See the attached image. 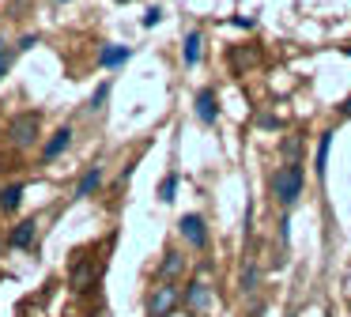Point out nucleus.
I'll list each match as a JSON object with an SVG mask.
<instances>
[{"label":"nucleus","mask_w":351,"mask_h":317,"mask_svg":"<svg viewBox=\"0 0 351 317\" xmlns=\"http://www.w3.org/2000/svg\"><path fill=\"white\" fill-rule=\"evenodd\" d=\"M268 189H272V200L280 204L283 211H291V208L298 204V196H302V189H306V170H302V163H283V166H276Z\"/></svg>","instance_id":"nucleus-1"},{"label":"nucleus","mask_w":351,"mask_h":317,"mask_svg":"<svg viewBox=\"0 0 351 317\" xmlns=\"http://www.w3.org/2000/svg\"><path fill=\"white\" fill-rule=\"evenodd\" d=\"M189 272H193L189 249L167 246L159 257V264H155V283H189Z\"/></svg>","instance_id":"nucleus-2"},{"label":"nucleus","mask_w":351,"mask_h":317,"mask_svg":"<svg viewBox=\"0 0 351 317\" xmlns=\"http://www.w3.org/2000/svg\"><path fill=\"white\" fill-rule=\"evenodd\" d=\"M182 309V287L178 283H152L144 294V317H174Z\"/></svg>","instance_id":"nucleus-3"},{"label":"nucleus","mask_w":351,"mask_h":317,"mask_svg":"<svg viewBox=\"0 0 351 317\" xmlns=\"http://www.w3.org/2000/svg\"><path fill=\"white\" fill-rule=\"evenodd\" d=\"M182 306H185V314H189V317H208V314H212V306H215L212 279L193 276L189 283L182 287Z\"/></svg>","instance_id":"nucleus-4"},{"label":"nucleus","mask_w":351,"mask_h":317,"mask_svg":"<svg viewBox=\"0 0 351 317\" xmlns=\"http://www.w3.org/2000/svg\"><path fill=\"white\" fill-rule=\"evenodd\" d=\"M178 238L185 242V249H193V253H204L208 246H212V234H208V219L200 215V211H185V215H178Z\"/></svg>","instance_id":"nucleus-5"},{"label":"nucleus","mask_w":351,"mask_h":317,"mask_svg":"<svg viewBox=\"0 0 351 317\" xmlns=\"http://www.w3.org/2000/svg\"><path fill=\"white\" fill-rule=\"evenodd\" d=\"M38 128H42V113H38V110L16 113V117L8 121V140H12V148H19V151L34 148V143H38Z\"/></svg>","instance_id":"nucleus-6"},{"label":"nucleus","mask_w":351,"mask_h":317,"mask_svg":"<svg viewBox=\"0 0 351 317\" xmlns=\"http://www.w3.org/2000/svg\"><path fill=\"white\" fill-rule=\"evenodd\" d=\"M99 276H102V264H95V257H87V253H76V257H72V264H69V291L72 294L95 291Z\"/></svg>","instance_id":"nucleus-7"},{"label":"nucleus","mask_w":351,"mask_h":317,"mask_svg":"<svg viewBox=\"0 0 351 317\" xmlns=\"http://www.w3.org/2000/svg\"><path fill=\"white\" fill-rule=\"evenodd\" d=\"M38 246V219H23V223L12 226L8 234V249H23V253H31V249Z\"/></svg>","instance_id":"nucleus-8"},{"label":"nucleus","mask_w":351,"mask_h":317,"mask_svg":"<svg viewBox=\"0 0 351 317\" xmlns=\"http://www.w3.org/2000/svg\"><path fill=\"white\" fill-rule=\"evenodd\" d=\"M72 136H76V132H72V125H61V128H57V132L49 136L46 143H42V163H53V158H61L64 151L72 148Z\"/></svg>","instance_id":"nucleus-9"},{"label":"nucleus","mask_w":351,"mask_h":317,"mask_svg":"<svg viewBox=\"0 0 351 317\" xmlns=\"http://www.w3.org/2000/svg\"><path fill=\"white\" fill-rule=\"evenodd\" d=\"M193 106H197L200 125H215V121H219V95H215V87H200Z\"/></svg>","instance_id":"nucleus-10"},{"label":"nucleus","mask_w":351,"mask_h":317,"mask_svg":"<svg viewBox=\"0 0 351 317\" xmlns=\"http://www.w3.org/2000/svg\"><path fill=\"white\" fill-rule=\"evenodd\" d=\"M102 178H106V170H102V166H87L84 178H80V185H76V193H72V200H87L91 193H99Z\"/></svg>","instance_id":"nucleus-11"},{"label":"nucleus","mask_w":351,"mask_h":317,"mask_svg":"<svg viewBox=\"0 0 351 317\" xmlns=\"http://www.w3.org/2000/svg\"><path fill=\"white\" fill-rule=\"evenodd\" d=\"M332 128H325V132L317 136V155H313V174H317V181H325L328 174V148H332Z\"/></svg>","instance_id":"nucleus-12"},{"label":"nucleus","mask_w":351,"mask_h":317,"mask_svg":"<svg viewBox=\"0 0 351 317\" xmlns=\"http://www.w3.org/2000/svg\"><path fill=\"white\" fill-rule=\"evenodd\" d=\"M23 193H27L23 181H12V185H4V189H0V211H4V215L19 211V204H23Z\"/></svg>","instance_id":"nucleus-13"},{"label":"nucleus","mask_w":351,"mask_h":317,"mask_svg":"<svg viewBox=\"0 0 351 317\" xmlns=\"http://www.w3.org/2000/svg\"><path fill=\"white\" fill-rule=\"evenodd\" d=\"M257 283H261V264L253 261V257H245V264H242V276H238V291L250 298L253 291H257Z\"/></svg>","instance_id":"nucleus-14"},{"label":"nucleus","mask_w":351,"mask_h":317,"mask_svg":"<svg viewBox=\"0 0 351 317\" xmlns=\"http://www.w3.org/2000/svg\"><path fill=\"white\" fill-rule=\"evenodd\" d=\"M200 42H204V34H200V30H189V34H185V42H182L185 68H197L200 64Z\"/></svg>","instance_id":"nucleus-15"},{"label":"nucleus","mask_w":351,"mask_h":317,"mask_svg":"<svg viewBox=\"0 0 351 317\" xmlns=\"http://www.w3.org/2000/svg\"><path fill=\"white\" fill-rule=\"evenodd\" d=\"M129 57H132L129 45H106V49L99 53V68H117V64H125Z\"/></svg>","instance_id":"nucleus-16"},{"label":"nucleus","mask_w":351,"mask_h":317,"mask_svg":"<svg viewBox=\"0 0 351 317\" xmlns=\"http://www.w3.org/2000/svg\"><path fill=\"white\" fill-rule=\"evenodd\" d=\"M106 98H110V80H106V83H99V91H95L91 102H87V113H99L102 106H106Z\"/></svg>","instance_id":"nucleus-17"},{"label":"nucleus","mask_w":351,"mask_h":317,"mask_svg":"<svg viewBox=\"0 0 351 317\" xmlns=\"http://www.w3.org/2000/svg\"><path fill=\"white\" fill-rule=\"evenodd\" d=\"M174 193H178V174H167V178H162V185H159V200L170 204V200H174Z\"/></svg>","instance_id":"nucleus-18"},{"label":"nucleus","mask_w":351,"mask_h":317,"mask_svg":"<svg viewBox=\"0 0 351 317\" xmlns=\"http://www.w3.org/2000/svg\"><path fill=\"white\" fill-rule=\"evenodd\" d=\"M280 151L287 155V163H298V151H302V140H298V136H287V140L280 143Z\"/></svg>","instance_id":"nucleus-19"},{"label":"nucleus","mask_w":351,"mask_h":317,"mask_svg":"<svg viewBox=\"0 0 351 317\" xmlns=\"http://www.w3.org/2000/svg\"><path fill=\"white\" fill-rule=\"evenodd\" d=\"M8 68H12V53L4 49V42H0V80L8 75Z\"/></svg>","instance_id":"nucleus-20"},{"label":"nucleus","mask_w":351,"mask_h":317,"mask_svg":"<svg viewBox=\"0 0 351 317\" xmlns=\"http://www.w3.org/2000/svg\"><path fill=\"white\" fill-rule=\"evenodd\" d=\"M159 19H162V8H147L144 12V27H155Z\"/></svg>","instance_id":"nucleus-21"},{"label":"nucleus","mask_w":351,"mask_h":317,"mask_svg":"<svg viewBox=\"0 0 351 317\" xmlns=\"http://www.w3.org/2000/svg\"><path fill=\"white\" fill-rule=\"evenodd\" d=\"M257 125H261V128H268V132H272V128H280L283 121H280V117H272V113H265V117H261Z\"/></svg>","instance_id":"nucleus-22"},{"label":"nucleus","mask_w":351,"mask_h":317,"mask_svg":"<svg viewBox=\"0 0 351 317\" xmlns=\"http://www.w3.org/2000/svg\"><path fill=\"white\" fill-rule=\"evenodd\" d=\"M34 45H38V38H34V34H23V38H19V49H34Z\"/></svg>","instance_id":"nucleus-23"},{"label":"nucleus","mask_w":351,"mask_h":317,"mask_svg":"<svg viewBox=\"0 0 351 317\" xmlns=\"http://www.w3.org/2000/svg\"><path fill=\"white\" fill-rule=\"evenodd\" d=\"M340 113H343V117H351V98H343V102H340Z\"/></svg>","instance_id":"nucleus-24"},{"label":"nucleus","mask_w":351,"mask_h":317,"mask_svg":"<svg viewBox=\"0 0 351 317\" xmlns=\"http://www.w3.org/2000/svg\"><path fill=\"white\" fill-rule=\"evenodd\" d=\"M4 246H8V242H4V238H0V249H4Z\"/></svg>","instance_id":"nucleus-25"},{"label":"nucleus","mask_w":351,"mask_h":317,"mask_svg":"<svg viewBox=\"0 0 351 317\" xmlns=\"http://www.w3.org/2000/svg\"><path fill=\"white\" fill-rule=\"evenodd\" d=\"M117 4H129V0H117Z\"/></svg>","instance_id":"nucleus-26"},{"label":"nucleus","mask_w":351,"mask_h":317,"mask_svg":"<svg viewBox=\"0 0 351 317\" xmlns=\"http://www.w3.org/2000/svg\"><path fill=\"white\" fill-rule=\"evenodd\" d=\"M348 57H351V45H348Z\"/></svg>","instance_id":"nucleus-27"},{"label":"nucleus","mask_w":351,"mask_h":317,"mask_svg":"<svg viewBox=\"0 0 351 317\" xmlns=\"http://www.w3.org/2000/svg\"><path fill=\"white\" fill-rule=\"evenodd\" d=\"M291 317H295V314H291Z\"/></svg>","instance_id":"nucleus-28"}]
</instances>
